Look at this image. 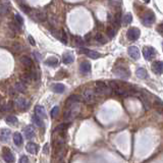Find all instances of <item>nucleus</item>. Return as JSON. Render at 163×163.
I'll use <instances>...</instances> for the list:
<instances>
[{
	"mask_svg": "<svg viewBox=\"0 0 163 163\" xmlns=\"http://www.w3.org/2000/svg\"><path fill=\"white\" fill-rule=\"evenodd\" d=\"M79 104L80 103L73 104V105H72V106L66 107L65 112H64V116H63L66 121H72L79 115L80 109H81V106H80Z\"/></svg>",
	"mask_w": 163,
	"mask_h": 163,
	"instance_id": "obj_1",
	"label": "nucleus"
},
{
	"mask_svg": "<svg viewBox=\"0 0 163 163\" xmlns=\"http://www.w3.org/2000/svg\"><path fill=\"white\" fill-rule=\"evenodd\" d=\"M96 93H97L98 95H110L111 94V89L109 86H107L106 84H105L104 82H101V81H98L96 82Z\"/></svg>",
	"mask_w": 163,
	"mask_h": 163,
	"instance_id": "obj_2",
	"label": "nucleus"
},
{
	"mask_svg": "<svg viewBox=\"0 0 163 163\" xmlns=\"http://www.w3.org/2000/svg\"><path fill=\"white\" fill-rule=\"evenodd\" d=\"M113 73L116 76L120 79H123V80H126L130 78V69L126 68V66H116L115 68L113 69Z\"/></svg>",
	"mask_w": 163,
	"mask_h": 163,
	"instance_id": "obj_3",
	"label": "nucleus"
},
{
	"mask_svg": "<svg viewBox=\"0 0 163 163\" xmlns=\"http://www.w3.org/2000/svg\"><path fill=\"white\" fill-rule=\"evenodd\" d=\"M97 97H98V94L96 93L94 89H86L84 91V94H83V98L88 103H94Z\"/></svg>",
	"mask_w": 163,
	"mask_h": 163,
	"instance_id": "obj_4",
	"label": "nucleus"
},
{
	"mask_svg": "<svg viewBox=\"0 0 163 163\" xmlns=\"http://www.w3.org/2000/svg\"><path fill=\"white\" fill-rule=\"evenodd\" d=\"M155 21V14L151 10L146 11L142 17V23L145 25H151Z\"/></svg>",
	"mask_w": 163,
	"mask_h": 163,
	"instance_id": "obj_5",
	"label": "nucleus"
},
{
	"mask_svg": "<svg viewBox=\"0 0 163 163\" xmlns=\"http://www.w3.org/2000/svg\"><path fill=\"white\" fill-rule=\"evenodd\" d=\"M143 55L145 57L146 60H151L157 55V52H156V50L153 47L146 46V47H144V49H143Z\"/></svg>",
	"mask_w": 163,
	"mask_h": 163,
	"instance_id": "obj_6",
	"label": "nucleus"
},
{
	"mask_svg": "<svg viewBox=\"0 0 163 163\" xmlns=\"http://www.w3.org/2000/svg\"><path fill=\"white\" fill-rule=\"evenodd\" d=\"M140 35H141V31L136 27L130 28L129 31H127V33H126V36H127V38H129V40H130V41L138 40Z\"/></svg>",
	"mask_w": 163,
	"mask_h": 163,
	"instance_id": "obj_7",
	"label": "nucleus"
},
{
	"mask_svg": "<svg viewBox=\"0 0 163 163\" xmlns=\"http://www.w3.org/2000/svg\"><path fill=\"white\" fill-rule=\"evenodd\" d=\"M14 104H15V106L17 107V109H20V110H25V109H28V107H29V101L23 97H17L14 100Z\"/></svg>",
	"mask_w": 163,
	"mask_h": 163,
	"instance_id": "obj_8",
	"label": "nucleus"
},
{
	"mask_svg": "<svg viewBox=\"0 0 163 163\" xmlns=\"http://www.w3.org/2000/svg\"><path fill=\"white\" fill-rule=\"evenodd\" d=\"M21 82H23L24 84H29V83H31L33 80H36V72H25L23 76H21Z\"/></svg>",
	"mask_w": 163,
	"mask_h": 163,
	"instance_id": "obj_9",
	"label": "nucleus"
},
{
	"mask_svg": "<svg viewBox=\"0 0 163 163\" xmlns=\"http://www.w3.org/2000/svg\"><path fill=\"white\" fill-rule=\"evenodd\" d=\"M127 53L130 58H133L134 60H138L140 58V51L137 46H130L127 48Z\"/></svg>",
	"mask_w": 163,
	"mask_h": 163,
	"instance_id": "obj_10",
	"label": "nucleus"
},
{
	"mask_svg": "<svg viewBox=\"0 0 163 163\" xmlns=\"http://www.w3.org/2000/svg\"><path fill=\"white\" fill-rule=\"evenodd\" d=\"M2 157H3V159H4V161L6 163H14V156L9 149H6V148L3 149Z\"/></svg>",
	"mask_w": 163,
	"mask_h": 163,
	"instance_id": "obj_11",
	"label": "nucleus"
},
{
	"mask_svg": "<svg viewBox=\"0 0 163 163\" xmlns=\"http://www.w3.org/2000/svg\"><path fill=\"white\" fill-rule=\"evenodd\" d=\"M11 9V4L8 1H2L0 3V14L1 15H6L10 11Z\"/></svg>",
	"mask_w": 163,
	"mask_h": 163,
	"instance_id": "obj_12",
	"label": "nucleus"
},
{
	"mask_svg": "<svg viewBox=\"0 0 163 163\" xmlns=\"http://www.w3.org/2000/svg\"><path fill=\"white\" fill-rule=\"evenodd\" d=\"M81 101H82L81 96H79V95H72V96H69L68 100L65 101V106L66 107L72 106V105H73V104L80 103Z\"/></svg>",
	"mask_w": 163,
	"mask_h": 163,
	"instance_id": "obj_13",
	"label": "nucleus"
},
{
	"mask_svg": "<svg viewBox=\"0 0 163 163\" xmlns=\"http://www.w3.org/2000/svg\"><path fill=\"white\" fill-rule=\"evenodd\" d=\"M92 66L91 63L88 61H83L81 64H80V72H81L83 75H88V73L91 72Z\"/></svg>",
	"mask_w": 163,
	"mask_h": 163,
	"instance_id": "obj_14",
	"label": "nucleus"
},
{
	"mask_svg": "<svg viewBox=\"0 0 163 163\" xmlns=\"http://www.w3.org/2000/svg\"><path fill=\"white\" fill-rule=\"evenodd\" d=\"M80 52L86 54L88 57H90V58H92V59H97L101 56L100 53L96 52V51H93V50H89V49H81L80 50Z\"/></svg>",
	"mask_w": 163,
	"mask_h": 163,
	"instance_id": "obj_15",
	"label": "nucleus"
},
{
	"mask_svg": "<svg viewBox=\"0 0 163 163\" xmlns=\"http://www.w3.org/2000/svg\"><path fill=\"white\" fill-rule=\"evenodd\" d=\"M25 149H27V151L29 153H31V154H37L38 152H39V146L37 145V144L35 143H28L27 145H25Z\"/></svg>",
	"mask_w": 163,
	"mask_h": 163,
	"instance_id": "obj_16",
	"label": "nucleus"
},
{
	"mask_svg": "<svg viewBox=\"0 0 163 163\" xmlns=\"http://www.w3.org/2000/svg\"><path fill=\"white\" fill-rule=\"evenodd\" d=\"M151 68H152V70H153V72L156 73V75H161V73H162V70H163L162 61H155V62H153Z\"/></svg>",
	"mask_w": 163,
	"mask_h": 163,
	"instance_id": "obj_17",
	"label": "nucleus"
},
{
	"mask_svg": "<svg viewBox=\"0 0 163 163\" xmlns=\"http://www.w3.org/2000/svg\"><path fill=\"white\" fill-rule=\"evenodd\" d=\"M24 134H25V139H29V140L33 139L35 137V129H34V126H25L24 129Z\"/></svg>",
	"mask_w": 163,
	"mask_h": 163,
	"instance_id": "obj_18",
	"label": "nucleus"
},
{
	"mask_svg": "<svg viewBox=\"0 0 163 163\" xmlns=\"http://www.w3.org/2000/svg\"><path fill=\"white\" fill-rule=\"evenodd\" d=\"M33 17L36 21H46V14H44L43 11L37 10V9L33 10Z\"/></svg>",
	"mask_w": 163,
	"mask_h": 163,
	"instance_id": "obj_19",
	"label": "nucleus"
},
{
	"mask_svg": "<svg viewBox=\"0 0 163 163\" xmlns=\"http://www.w3.org/2000/svg\"><path fill=\"white\" fill-rule=\"evenodd\" d=\"M21 64L28 69H32V68H33V60L28 56H21Z\"/></svg>",
	"mask_w": 163,
	"mask_h": 163,
	"instance_id": "obj_20",
	"label": "nucleus"
},
{
	"mask_svg": "<svg viewBox=\"0 0 163 163\" xmlns=\"http://www.w3.org/2000/svg\"><path fill=\"white\" fill-rule=\"evenodd\" d=\"M35 113H36L35 115L40 117L41 119L46 117V110H45V108L43 106H41V105H37V106L35 107Z\"/></svg>",
	"mask_w": 163,
	"mask_h": 163,
	"instance_id": "obj_21",
	"label": "nucleus"
},
{
	"mask_svg": "<svg viewBox=\"0 0 163 163\" xmlns=\"http://www.w3.org/2000/svg\"><path fill=\"white\" fill-rule=\"evenodd\" d=\"M10 130H7V129H2L0 130V141L1 142H7L9 137H10Z\"/></svg>",
	"mask_w": 163,
	"mask_h": 163,
	"instance_id": "obj_22",
	"label": "nucleus"
},
{
	"mask_svg": "<svg viewBox=\"0 0 163 163\" xmlns=\"http://www.w3.org/2000/svg\"><path fill=\"white\" fill-rule=\"evenodd\" d=\"M52 90L53 92H55V93L62 94L63 92L65 91V86L63 84H60V83H57V84H54L52 86Z\"/></svg>",
	"mask_w": 163,
	"mask_h": 163,
	"instance_id": "obj_23",
	"label": "nucleus"
},
{
	"mask_svg": "<svg viewBox=\"0 0 163 163\" xmlns=\"http://www.w3.org/2000/svg\"><path fill=\"white\" fill-rule=\"evenodd\" d=\"M121 21H122V24L126 25L132 24V21H133V14H130V12H127V14H126L122 17H121Z\"/></svg>",
	"mask_w": 163,
	"mask_h": 163,
	"instance_id": "obj_24",
	"label": "nucleus"
},
{
	"mask_svg": "<svg viewBox=\"0 0 163 163\" xmlns=\"http://www.w3.org/2000/svg\"><path fill=\"white\" fill-rule=\"evenodd\" d=\"M14 90L18 92V93H24V92L27 90V85L24 84L23 82H17V84L14 85Z\"/></svg>",
	"mask_w": 163,
	"mask_h": 163,
	"instance_id": "obj_25",
	"label": "nucleus"
},
{
	"mask_svg": "<svg viewBox=\"0 0 163 163\" xmlns=\"http://www.w3.org/2000/svg\"><path fill=\"white\" fill-rule=\"evenodd\" d=\"M12 108H14V103H12L11 101H9L6 104L1 105V107H0V111H2V112H8V111L12 110Z\"/></svg>",
	"mask_w": 163,
	"mask_h": 163,
	"instance_id": "obj_26",
	"label": "nucleus"
},
{
	"mask_svg": "<svg viewBox=\"0 0 163 163\" xmlns=\"http://www.w3.org/2000/svg\"><path fill=\"white\" fill-rule=\"evenodd\" d=\"M14 143L17 146H21L23 145V137L20 133H14Z\"/></svg>",
	"mask_w": 163,
	"mask_h": 163,
	"instance_id": "obj_27",
	"label": "nucleus"
},
{
	"mask_svg": "<svg viewBox=\"0 0 163 163\" xmlns=\"http://www.w3.org/2000/svg\"><path fill=\"white\" fill-rule=\"evenodd\" d=\"M45 64L48 66H52V68H54V66H56L58 64V59H57L56 57H49V58L45 60Z\"/></svg>",
	"mask_w": 163,
	"mask_h": 163,
	"instance_id": "obj_28",
	"label": "nucleus"
},
{
	"mask_svg": "<svg viewBox=\"0 0 163 163\" xmlns=\"http://www.w3.org/2000/svg\"><path fill=\"white\" fill-rule=\"evenodd\" d=\"M62 61L64 64H69L73 61V55L72 53H65L62 57Z\"/></svg>",
	"mask_w": 163,
	"mask_h": 163,
	"instance_id": "obj_29",
	"label": "nucleus"
},
{
	"mask_svg": "<svg viewBox=\"0 0 163 163\" xmlns=\"http://www.w3.org/2000/svg\"><path fill=\"white\" fill-rule=\"evenodd\" d=\"M6 122H7L8 124H10V126H17L18 119L14 115H9L6 117Z\"/></svg>",
	"mask_w": 163,
	"mask_h": 163,
	"instance_id": "obj_30",
	"label": "nucleus"
},
{
	"mask_svg": "<svg viewBox=\"0 0 163 163\" xmlns=\"http://www.w3.org/2000/svg\"><path fill=\"white\" fill-rule=\"evenodd\" d=\"M136 75L139 79H146L147 78V70L145 68H140L137 69Z\"/></svg>",
	"mask_w": 163,
	"mask_h": 163,
	"instance_id": "obj_31",
	"label": "nucleus"
},
{
	"mask_svg": "<svg viewBox=\"0 0 163 163\" xmlns=\"http://www.w3.org/2000/svg\"><path fill=\"white\" fill-rule=\"evenodd\" d=\"M95 40H96V42L99 43V44H105L107 42V40H106V38H105L103 35H102L101 33H97L96 34V36H95Z\"/></svg>",
	"mask_w": 163,
	"mask_h": 163,
	"instance_id": "obj_32",
	"label": "nucleus"
},
{
	"mask_svg": "<svg viewBox=\"0 0 163 163\" xmlns=\"http://www.w3.org/2000/svg\"><path fill=\"white\" fill-rule=\"evenodd\" d=\"M115 29H114L113 27H108L107 28V30H106V34H107V36L109 37V38H113L114 36H115Z\"/></svg>",
	"mask_w": 163,
	"mask_h": 163,
	"instance_id": "obj_33",
	"label": "nucleus"
},
{
	"mask_svg": "<svg viewBox=\"0 0 163 163\" xmlns=\"http://www.w3.org/2000/svg\"><path fill=\"white\" fill-rule=\"evenodd\" d=\"M32 119H33L34 123H35V124H37L38 126H44V123H43L42 119H41L40 117H38L37 115H33V117H32Z\"/></svg>",
	"mask_w": 163,
	"mask_h": 163,
	"instance_id": "obj_34",
	"label": "nucleus"
},
{
	"mask_svg": "<svg viewBox=\"0 0 163 163\" xmlns=\"http://www.w3.org/2000/svg\"><path fill=\"white\" fill-rule=\"evenodd\" d=\"M14 21H15V24L18 25H21L24 24V18L21 17V15H20L18 14H14Z\"/></svg>",
	"mask_w": 163,
	"mask_h": 163,
	"instance_id": "obj_35",
	"label": "nucleus"
},
{
	"mask_svg": "<svg viewBox=\"0 0 163 163\" xmlns=\"http://www.w3.org/2000/svg\"><path fill=\"white\" fill-rule=\"evenodd\" d=\"M18 3H20V4H21V9H23V10L25 12V14H30L32 9H31L30 6H29V5L27 4V3H25V2H18Z\"/></svg>",
	"mask_w": 163,
	"mask_h": 163,
	"instance_id": "obj_36",
	"label": "nucleus"
},
{
	"mask_svg": "<svg viewBox=\"0 0 163 163\" xmlns=\"http://www.w3.org/2000/svg\"><path fill=\"white\" fill-rule=\"evenodd\" d=\"M66 129H68V124H66V123H61V124H59L58 126H56L55 130H56V132H58V133H63Z\"/></svg>",
	"mask_w": 163,
	"mask_h": 163,
	"instance_id": "obj_37",
	"label": "nucleus"
},
{
	"mask_svg": "<svg viewBox=\"0 0 163 163\" xmlns=\"http://www.w3.org/2000/svg\"><path fill=\"white\" fill-rule=\"evenodd\" d=\"M120 21H121V14H120V12H118V14H115V17H114V25L119 27Z\"/></svg>",
	"mask_w": 163,
	"mask_h": 163,
	"instance_id": "obj_38",
	"label": "nucleus"
},
{
	"mask_svg": "<svg viewBox=\"0 0 163 163\" xmlns=\"http://www.w3.org/2000/svg\"><path fill=\"white\" fill-rule=\"evenodd\" d=\"M60 39H61L62 43L68 44V35H66V32L64 30H62V32H61V36H60Z\"/></svg>",
	"mask_w": 163,
	"mask_h": 163,
	"instance_id": "obj_39",
	"label": "nucleus"
},
{
	"mask_svg": "<svg viewBox=\"0 0 163 163\" xmlns=\"http://www.w3.org/2000/svg\"><path fill=\"white\" fill-rule=\"evenodd\" d=\"M58 112H59V108L58 107H54L52 111H51V116H52L53 118L56 117L57 115H58Z\"/></svg>",
	"mask_w": 163,
	"mask_h": 163,
	"instance_id": "obj_40",
	"label": "nucleus"
},
{
	"mask_svg": "<svg viewBox=\"0 0 163 163\" xmlns=\"http://www.w3.org/2000/svg\"><path fill=\"white\" fill-rule=\"evenodd\" d=\"M20 163H30V159H29L27 156H23V157L21 158Z\"/></svg>",
	"mask_w": 163,
	"mask_h": 163,
	"instance_id": "obj_41",
	"label": "nucleus"
},
{
	"mask_svg": "<svg viewBox=\"0 0 163 163\" xmlns=\"http://www.w3.org/2000/svg\"><path fill=\"white\" fill-rule=\"evenodd\" d=\"M29 40H30L31 45H33V46L36 45V42H35V40L33 39V37H32V36H29Z\"/></svg>",
	"mask_w": 163,
	"mask_h": 163,
	"instance_id": "obj_42",
	"label": "nucleus"
},
{
	"mask_svg": "<svg viewBox=\"0 0 163 163\" xmlns=\"http://www.w3.org/2000/svg\"><path fill=\"white\" fill-rule=\"evenodd\" d=\"M76 43H78V44H83V40L81 39V38H76Z\"/></svg>",
	"mask_w": 163,
	"mask_h": 163,
	"instance_id": "obj_43",
	"label": "nucleus"
},
{
	"mask_svg": "<svg viewBox=\"0 0 163 163\" xmlns=\"http://www.w3.org/2000/svg\"><path fill=\"white\" fill-rule=\"evenodd\" d=\"M158 30H159V33L162 34V25H158Z\"/></svg>",
	"mask_w": 163,
	"mask_h": 163,
	"instance_id": "obj_44",
	"label": "nucleus"
},
{
	"mask_svg": "<svg viewBox=\"0 0 163 163\" xmlns=\"http://www.w3.org/2000/svg\"><path fill=\"white\" fill-rule=\"evenodd\" d=\"M34 54H35V55H37V59H38V60H40V54H39V53H37V52H34Z\"/></svg>",
	"mask_w": 163,
	"mask_h": 163,
	"instance_id": "obj_45",
	"label": "nucleus"
},
{
	"mask_svg": "<svg viewBox=\"0 0 163 163\" xmlns=\"http://www.w3.org/2000/svg\"><path fill=\"white\" fill-rule=\"evenodd\" d=\"M110 4H114V5H117V4H120V2H119V1H117V2H110Z\"/></svg>",
	"mask_w": 163,
	"mask_h": 163,
	"instance_id": "obj_46",
	"label": "nucleus"
},
{
	"mask_svg": "<svg viewBox=\"0 0 163 163\" xmlns=\"http://www.w3.org/2000/svg\"><path fill=\"white\" fill-rule=\"evenodd\" d=\"M47 148H48V144L45 145V153H47Z\"/></svg>",
	"mask_w": 163,
	"mask_h": 163,
	"instance_id": "obj_47",
	"label": "nucleus"
},
{
	"mask_svg": "<svg viewBox=\"0 0 163 163\" xmlns=\"http://www.w3.org/2000/svg\"><path fill=\"white\" fill-rule=\"evenodd\" d=\"M0 100H1V97H0ZM0 105H1V103H0Z\"/></svg>",
	"mask_w": 163,
	"mask_h": 163,
	"instance_id": "obj_48",
	"label": "nucleus"
}]
</instances>
